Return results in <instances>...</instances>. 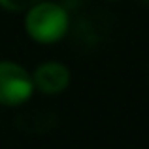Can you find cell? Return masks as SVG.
Wrapping results in <instances>:
<instances>
[{
  "mask_svg": "<svg viewBox=\"0 0 149 149\" xmlns=\"http://www.w3.org/2000/svg\"><path fill=\"white\" fill-rule=\"evenodd\" d=\"M70 15L64 6L51 0H42L25 11V32L36 44L51 45L68 34Z\"/></svg>",
  "mask_w": 149,
  "mask_h": 149,
  "instance_id": "obj_1",
  "label": "cell"
},
{
  "mask_svg": "<svg viewBox=\"0 0 149 149\" xmlns=\"http://www.w3.org/2000/svg\"><path fill=\"white\" fill-rule=\"evenodd\" d=\"M32 72L13 61H0V106L19 108L34 95Z\"/></svg>",
  "mask_w": 149,
  "mask_h": 149,
  "instance_id": "obj_2",
  "label": "cell"
},
{
  "mask_svg": "<svg viewBox=\"0 0 149 149\" xmlns=\"http://www.w3.org/2000/svg\"><path fill=\"white\" fill-rule=\"evenodd\" d=\"M34 89L40 91L42 95L57 96L62 95L72 83V72L64 62L58 61H47L36 66L32 72Z\"/></svg>",
  "mask_w": 149,
  "mask_h": 149,
  "instance_id": "obj_3",
  "label": "cell"
},
{
  "mask_svg": "<svg viewBox=\"0 0 149 149\" xmlns=\"http://www.w3.org/2000/svg\"><path fill=\"white\" fill-rule=\"evenodd\" d=\"M38 2L42 0H0V8L6 11H13V13H25Z\"/></svg>",
  "mask_w": 149,
  "mask_h": 149,
  "instance_id": "obj_4",
  "label": "cell"
},
{
  "mask_svg": "<svg viewBox=\"0 0 149 149\" xmlns=\"http://www.w3.org/2000/svg\"><path fill=\"white\" fill-rule=\"evenodd\" d=\"M109 2H115V0H109Z\"/></svg>",
  "mask_w": 149,
  "mask_h": 149,
  "instance_id": "obj_5",
  "label": "cell"
}]
</instances>
